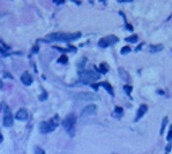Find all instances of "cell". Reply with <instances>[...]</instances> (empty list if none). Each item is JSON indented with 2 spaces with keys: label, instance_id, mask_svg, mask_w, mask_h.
I'll return each instance as SVG.
<instances>
[{
  "label": "cell",
  "instance_id": "obj_2",
  "mask_svg": "<svg viewBox=\"0 0 172 154\" xmlns=\"http://www.w3.org/2000/svg\"><path fill=\"white\" fill-rule=\"evenodd\" d=\"M76 123V117L73 114H69L68 116L65 117V120L63 121V127L65 128V130L71 135L74 136V127Z\"/></svg>",
  "mask_w": 172,
  "mask_h": 154
},
{
  "label": "cell",
  "instance_id": "obj_8",
  "mask_svg": "<svg viewBox=\"0 0 172 154\" xmlns=\"http://www.w3.org/2000/svg\"><path fill=\"white\" fill-rule=\"evenodd\" d=\"M96 112H97V107H96V105H88L87 107L83 108V110H82V113H81V116H83V117H86V116H90V115H94V114H96Z\"/></svg>",
  "mask_w": 172,
  "mask_h": 154
},
{
  "label": "cell",
  "instance_id": "obj_4",
  "mask_svg": "<svg viewBox=\"0 0 172 154\" xmlns=\"http://www.w3.org/2000/svg\"><path fill=\"white\" fill-rule=\"evenodd\" d=\"M57 128V122L54 121H47V122H42L39 124V130L42 134H49L52 132Z\"/></svg>",
  "mask_w": 172,
  "mask_h": 154
},
{
  "label": "cell",
  "instance_id": "obj_14",
  "mask_svg": "<svg viewBox=\"0 0 172 154\" xmlns=\"http://www.w3.org/2000/svg\"><path fill=\"white\" fill-rule=\"evenodd\" d=\"M162 50H163V45H151L150 48H149V51L151 53H157V52H160Z\"/></svg>",
  "mask_w": 172,
  "mask_h": 154
},
{
  "label": "cell",
  "instance_id": "obj_1",
  "mask_svg": "<svg viewBox=\"0 0 172 154\" xmlns=\"http://www.w3.org/2000/svg\"><path fill=\"white\" fill-rule=\"evenodd\" d=\"M80 37H81L80 32H76V33L57 32V33H51V35L46 36V38L43 40L47 42V43H51V42H72V40H76Z\"/></svg>",
  "mask_w": 172,
  "mask_h": 154
},
{
  "label": "cell",
  "instance_id": "obj_22",
  "mask_svg": "<svg viewBox=\"0 0 172 154\" xmlns=\"http://www.w3.org/2000/svg\"><path fill=\"white\" fill-rule=\"evenodd\" d=\"M166 139L170 142L172 139V124H171V127H170V130H169V134H168V137H166Z\"/></svg>",
  "mask_w": 172,
  "mask_h": 154
},
{
  "label": "cell",
  "instance_id": "obj_5",
  "mask_svg": "<svg viewBox=\"0 0 172 154\" xmlns=\"http://www.w3.org/2000/svg\"><path fill=\"white\" fill-rule=\"evenodd\" d=\"M117 42H118V38L116 36H106V37H103L102 39H99L98 46H100V47H109V46L116 44Z\"/></svg>",
  "mask_w": 172,
  "mask_h": 154
},
{
  "label": "cell",
  "instance_id": "obj_19",
  "mask_svg": "<svg viewBox=\"0 0 172 154\" xmlns=\"http://www.w3.org/2000/svg\"><path fill=\"white\" fill-rule=\"evenodd\" d=\"M67 61H68V59H67L66 55H61V57L58 59V62H59V63H66Z\"/></svg>",
  "mask_w": 172,
  "mask_h": 154
},
{
  "label": "cell",
  "instance_id": "obj_15",
  "mask_svg": "<svg viewBox=\"0 0 172 154\" xmlns=\"http://www.w3.org/2000/svg\"><path fill=\"white\" fill-rule=\"evenodd\" d=\"M99 69H100V73H103V74H105L107 70H109V67H107V65L106 63H100V66H99Z\"/></svg>",
  "mask_w": 172,
  "mask_h": 154
},
{
  "label": "cell",
  "instance_id": "obj_11",
  "mask_svg": "<svg viewBox=\"0 0 172 154\" xmlns=\"http://www.w3.org/2000/svg\"><path fill=\"white\" fill-rule=\"evenodd\" d=\"M147 109H148V106L147 105H141L140 107H139V109H138V114H136V117H135V121H139L144 114H146V112H147Z\"/></svg>",
  "mask_w": 172,
  "mask_h": 154
},
{
  "label": "cell",
  "instance_id": "obj_3",
  "mask_svg": "<svg viewBox=\"0 0 172 154\" xmlns=\"http://www.w3.org/2000/svg\"><path fill=\"white\" fill-rule=\"evenodd\" d=\"M80 78L82 82L85 83H91V82H95L99 78V75L92 70H87V72H82L80 73Z\"/></svg>",
  "mask_w": 172,
  "mask_h": 154
},
{
  "label": "cell",
  "instance_id": "obj_21",
  "mask_svg": "<svg viewBox=\"0 0 172 154\" xmlns=\"http://www.w3.org/2000/svg\"><path fill=\"white\" fill-rule=\"evenodd\" d=\"M124 90L126 91L127 94H131V92H132V86H129V85H125V86H124Z\"/></svg>",
  "mask_w": 172,
  "mask_h": 154
},
{
  "label": "cell",
  "instance_id": "obj_10",
  "mask_svg": "<svg viewBox=\"0 0 172 154\" xmlns=\"http://www.w3.org/2000/svg\"><path fill=\"white\" fill-rule=\"evenodd\" d=\"M21 82L24 84V85H30L31 83H32V77L31 75L29 74V73H23L22 75H21Z\"/></svg>",
  "mask_w": 172,
  "mask_h": 154
},
{
  "label": "cell",
  "instance_id": "obj_16",
  "mask_svg": "<svg viewBox=\"0 0 172 154\" xmlns=\"http://www.w3.org/2000/svg\"><path fill=\"white\" fill-rule=\"evenodd\" d=\"M126 42H128V43H136L138 42V36H131V37H128V38H126Z\"/></svg>",
  "mask_w": 172,
  "mask_h": 154
},
{
  "label": "cell",
  "instance_id": "obj_18",
  "mask_svg": "<svg viewBox=\"0 0 172 154\" xmlns=\"http://www.w3.org/2000/svg\"><path fill=\"white\" fill-rule=\"evenodd\" d=\"M166 124H168V117H165L164 120H163V123H162V127H161V135L164 132V129H165V127H166Z\"/></svg>",
  "mask_w": 172,
  "mask_h": 154
},
{
  "label": "cell",
  "instance_id": "obj_25",
  "mask_svg": "<svg viewBox=\"0 0 172 154\" xmlns=\"http://www.w3.org/2000/svg\"><path fill=\"white\" fill-rule=\"evenodd\" d=\"M1 140H2V136L0 135V142H1Z\"/></svg>",
  "mask_w": 172,
  "mask_h": 154
},
{
  "label": "cell",
  "instance_id": "obj_17",
  "mask_svg": "<svg viewBox=\"0 0 172 154\" xmlns=\"http://www.w3.org/2000/svg\"><path fill=\"white\" fill-rule=\"evenodd\" d=\"M122 114V108L121 107H116L114 108V114L113 115H116V116H120Z\"/></svg>",
  "mask_w": 172,
  "mask_h": 154
},
{
  "label": "cell",
  "instance_id": "obj_24",
  "mask_svg": "<svg viewBox=\"0 0 172 154\" xmlns=\"http://www.w3.org/2000/svg\"><path fill=\"white\" fill-rule=\"evenodd\" d=\"M171 145H168V146H166V151H168V152H169V151H170V150H171Z\"/></svg>",
  "mask_w": 172,
  "mask_h": 154
},
{
  "label": "cell",
  "instance_id": "obj_9",
  "mask_svg": "<svg viewBox=\"0 0 172 154\" xmlns=\"http://www.w3.org/2000/svg\"><path fill=\"white\" fill-rule=\"evenodd\" d=\"M16 119L20 120V121H25L28 119V112H27V109H24V108L19 109L17 113H16Z\"/></svg>",
  "mask_w": 172,
  "mask_h": 154
},
{
  "label": "cell",
  "instance_id": "obj_23",
  "mask_svg": "<svg viewBox=\"0 0 172 154\" xmlns=\"http://www.w3.org/2000/svg\"><path fill=\"white\" fill-rule=\"evenodd\" d=\"M0 53H2L3 55H6V52H5V51H3V50H2L1 47H0Z\"/></svg>",
  "mask_w": 172,
  "mask_h": 154
},
{
  "label": "cell",
  "instance_id": "obj_20",
  "mask_svg": "<svg viewBox=\"0 0 172 154\" xmlns=\"http://www.w3.org/2000/svg\"><path fill=\"white\" fill-rule=\"evenodd\" d=\"M129 52H131V48H129L128 46L122 47V48H121V51H120V53H121V54H127V53H129Z\"/></svg>",
  "mask_w": 172,
  "mask_h": 154
},
{
  "label": "cell",
  "instance_id": "obj_12",
  "mask_svg": "<svg viewBox=\"0 0 172 154\" xmlns=\"http://www.w3.org/2000/svg\"><path fill=\"white\" fill-rule=\"evenodd\" d=\"M99 85H100V86H103V87H104V89H105V90H106V91H107L111 95H113V89H112V86H111L107 82H102V83H99Z\"/></svg>",
  "mask_w": 172,
  "mask_h": 154
},
{
  "label": "cell",
  "instance_id": "obj_6",
  "mask_svg": "<svg viewBox=\"0 0 172 154\" xmlns=\"http://www.w3.org/2000/svg\"><path fill=\"white\" fill-rule=\"evenodd\" d=\"M74 98L78 101H90V100L96 99V95L92 94V93H90V92H81V93L76 94Z\"/></svg>",
  "mask_w": 172,
  "mask_h": 154
},
{
  "label": "cell",
  "instance_id": "obj_13",
  "mask_svg": "<svg viewBox=\"0 0 172 154\" xmlns=\"http://www.w3.org/2000/svg\"><path fill=\"white\" fill-rule=\"evenodd\" d=\"M119 74H120V77H121L124 80H126V82L129 80V76H128L127 72H126L124 68H119Z\"/></svg>",
  "mask_w": 172,
  "mask_h": 154
},
{
  "label": "cell",
  "instance_id": "obj_7",
  "mask_svg": "<svg viewBox=\"0 0 172 154\" xmlns=\"http://www.w3.org/2000/svg\"><path fill=\"white\" fill-rule=\"evenodd\" d=\"M3 125L5 127H10L13 124V115H12V112L9 108H6L5 109V114H3Z\"/></svg>",
  "mask_w": 172,
  "mask_h": 154
}]
</instances>
